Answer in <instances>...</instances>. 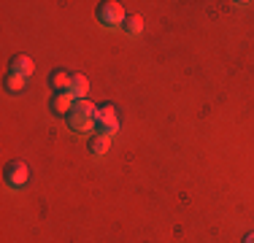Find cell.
I'll return each instance as SVG.
<instances>
[{
	"label": "cell",
	"instance_id": "cell-1",
	"mask_svg": "<svg viewBox=\"0 0 254 243\" xmlns=\"http://www.w3.org/2000/svg\"><path fill=\"white\" fill-rule=\"evenodd\" d=\"M95 111H98V106H95L92 100H76L73 108L68 111V117H65V124H68L70 132H76V135H84V132L92 130L95 132Z\"/></svg>",
	"mask_w": 254,
	"mask_h": 243
},
{
	"label": "cell",
	"instance_id": "cell-2",
	"mask_svg": "<svg viewBox=\"0 0 254 243\" xmlns=\"http://www.w3.org/2000/svg\"><path fill=\"white\" fill-rule=\"evenodd\" d=\"M125 16H127L125 8L117 0H100L98 8H95V19H98L106 30H122Z\"/></svg>",
	"mask_w": 254,
	"mask_h": 243
},
{
	"label": "cell",
	"instance_id": "cell-3",
	"mask_svg": "<svg viewBox=\"0 0 254 243\" xmlns=\"http://www.w3.org/2000/svg\"><path fill=\"white\" fill-rule=\"evenodd\" d=\"M95 132L114 138L119 132V114L114 103H100L98 111H95Z\"/></svg>",
	"mask_w": 254,
	"mask_h": 243
},
{
	"label": "cell",
	"instance_id": "cell-4",
	"mask_svg": "<svg viewBox=\"0 0 254 243\" xmlns=\"http://www.w3.org/2000/svg\"><path fill=\"white\" fill-rule=\"evenodd\" d=\"M3 181L8 189H25L27 181H30V168L25 160H8L3 168Z\"/></svg>",
	"mask_w": 254,
	"mask_h": 243
},
{
	"label": "cell",
	"instance_id": "cell-5",
	"mask_svg": "<svg viewBox=\"0 0 254 243\" xmlns=\"http://www.w3.org/2000/svg\"><path fill=\"white\" fill-rule=\"evenodd\" d=\"M33 70H35L33 57H27V54H11V60H8V73H16V76L30 78V76H33Z\"/></svg>",
	"mask_w": 254,
	"mask_h": 243
},
{
	"label": "cell",
	"instance_id": "cell-6",
	"mask_svg": "<svg viewBox=\"0 0 254 243\" xmlns=\"http://www.w3.org/2000/svg\"><path fill=\"white\" fill-rule=\"evenodd\" d=\"M73 97H70L68 92H54L52 95V100H49V111L54 114V117H68V111H70V108H73Z\"/></svg>",
	"mask_w": 254,
	"mask_h": 243
},
{
	"label": "cell",
	"instance_id": "cell-7",
	"mask_svg": "<svg viewBox=\"0 0 254 243\" xmlns=\"http://www.w3.org/2000/svg\"><path fill=\"white\" fill-rule=\"evenodd\" d=\"M108 149H111V138L103 135V132H92V135L87 138V151L92 157H98V160L108 154Z\"/></svg>",
	"mask_w": 254,
	"mask_h": 243
},
{
	"label": "cell",
	"instance_id": "cell-8",
	"mask_svg": "<svg viewBox=\"0 0 254 243\" xmlns=\"http://www.w3.org/2000/svg\"><path fill=\"white\" fill-rule=\"evenodd\" d=\"M70 76L73 73H68L65 68H54L49 73V87H52V92H68L70 89Z\"/></svg>",
	"mask_w": 254,
	"mask_h": 243
},
{
	"label": "cell",
	"instance_id": "cell-9",
	"mask_svg": "<svg viewBox=\"0 0 254 243\" xmlns=\"http://www.w3.org/2000/svg\"><path fill=\"white\" fill-rule=\"evenodd\" d=\"M27 87V78L25 76H16V73H5L3 76V92L5 95H22Z\"/></svg>",
	"mask_w": 254,
	"mask_h": 243
},
{
	"label": "cell",
	"instance_id": "cell-10",
	"mask_svg": "<svg viewBox=\"0 0 254 243\" xmlns=\"http://www.w3.org/2000/svg\"><path fill=\"white\" fill-rule=\"evenodd\" d=\"M89 92V81H87V76H81V73H73L70 76V89H68V95L73 97V100H84Z\"/></svg>",
	"mask_w": 254,
	"mask_h": 243
},
{
	"label": "cell",
	"instance_id": "cell-11",
	"mask_svg": "<svg viewBox=\"0 0 254 243\" xmlns=\"http://www.w3.org/2000/svg\"><path fill=\"white\" fill-rule=\"evenodd\" d=\"M122 30H125V35H130V38H138V35L143 33V19H141V14H127L125 22H122Z\"/></svg>",
	"mask_w": 254,
	"mask_h": 243
},
{
	"label": "cell",
	"instance_id": "cell-12",
	"mask_svg": "<svg viewBox=\"0 0 254 243\" xmlns=\"http://www.w3.org/2000/svg\"><path fill=\"white\" fill-rule=\"evenodd\" d=\"M241 243H254V230H249V233L244 235V241H241Z\"/></svg>",
	"mask_w": 254,
	"mask_h": 243
}]
</instances>
